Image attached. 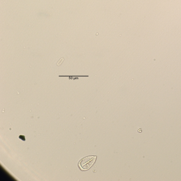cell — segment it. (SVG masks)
I'll return each instance as SVG.
<instances>
[{
    "mask_svg": "<svg viewBox=\"0 0 181 181\" xmlns=\"http://www.w3.org/2000/svg\"><path fill=\"white\" fill-rule=\"evenodd\" d=\"M97 156L90 155L82 158L80 161V167L82 170H86L90 169L95 163Z\"/></svg>",
    "mask_w": 181,
    "mask_h": 181,
    "instance_id": "1",
    "label": "cell"
},
{
    "mask_svg": "<svg viewBox=\"0 0 181 181\" xmlns=\"http://www.w3.org/2000/svg\"><path fill=\"white\" fill-rule=\"evenodd\" d=\"M64 60V59L63 57H62V58H61L58 62H57L56 63V65L58 66H60L62 64Z\"/></svg>",
    "mask_w": 181,
    "mask_h": 181,
    "instance_id": "2",
    "label": "cell"
}]
</instances>
